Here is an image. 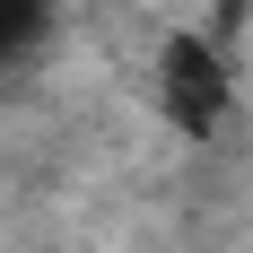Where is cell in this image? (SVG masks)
Here are the masks:
<instances>
[{"label":"cell","mask_w":253,"mask_h":253,"mask_svg":"<svg viewBox=\"0 0 253 253\" xmlns=\"http://www.w3.org/2000/svg\"><path fill=\"white\" fill-rule=\"evenodd\" d=\"M149 105H157V123L175 131V140H192V149L227 140V131H236V61H227V44H218V35H201V26L157 35Z\"/></svg>","instance_id":"6da1fadb"},{"label":"cell","mask_w":253,"mask_h":253,"mask_svg":"<svg viewBox=\"0 0 253 253\" xmlns=\"http://www.w3.org/2000/svg\"><path fill=\"white\" fill-rule=\"evenodd\" d=\"M44 35H52V9H44V0H0V70L26 61V52H44Z\"/></svg>","instance_id":"7a4b0ae2"},{"label":"cell","mask_w":253,"mask_h":253,"mask_svg":"<svg viewBox=\"0 0 253 253\" xmlns=\"http://www.w3.org/2000/svg\"><path fill=\"white\" fill-rule=\"evenodd\" d=\"M218 9H227V18H245V9H253V0H218Z\"/></svg>","instance_id":"3957f363"},{"label":"cell","mask_w":253,"mask_h":253,"mask_svg":"<svg viewBox=\"0 0 253 253\" xmlns=\"http://www.w3.org/2000/svg\"><path fill=\"white\" fill-rule=\"evenodd\" d=\"M44 9H52V18H61V9H70V0H44Z\"/></svg>","instance_id":"277c9868"}]
</instances>
